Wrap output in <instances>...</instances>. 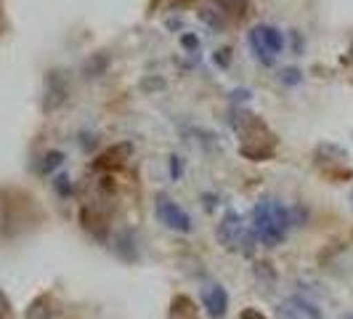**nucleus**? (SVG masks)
Returning <instances> with one entry per match:
<instances>
[{
  "label": "nucleus",
  "mask_w": 353,
  "mask_h": 319,
  "mask_svg": "<svg viewBox=\"0 0 353 319\" xmlns=\"http://www.w3.org/2000/svg\"><path fill=\"white\" fill-rule=\"evenodd\" d=\"M218 3V8L223 11V14H236V17H245L250 14V0H215Z\"/></svg>",
  "instance_id": "6e6552de"
},
{
  "label": "nucleus",
  "mask_w": 353,
  "mask_h": 319,
  "mask_svg": "<svg viewBox=\"0 0 353 319\" xmlns=\"http://www.w3.org/2000/svg\"><path fill=\"white\" fill-rule=\"evenodd\" d=\"M6 314H8V301H6V298H3V293H0V319L6 317Z\"/></svg>",
  "instance_id": "2eb2a0df"
},
{
  "label": "nucleus",
  "mask_w": 353,
  "mask_h": 319,
  "mask_svg": "<svg viewBox=\"0 0 353 319\" xmlns=\"http://www.w3.org/2000/svg\"><path fill=\"white\" fill-rule=\"evenodd\" d=\"M221 14H223L221 8H218V11H212V8H208V11H199V19H202V21H208L210 27H221V24H223V19H221Z\"/></svg>",
  "instance_id": "9d476101"
},
{
  "label": "nucleus",
  "mask_w": 353,
  "mask_h": 319,
  "mask_svg": "<svg viewBox=\"0 0 353 319\" xmlns=\"http://www.w3.org/2000/svg\"><path fill=\"white\" fill-rule=\"evenodd\" d=\"M202 303H205V311L210 314L212 319H223L226 317V309H229V296L223 287L212 284L202 293Z\"/></svg>",
  "instance_id": "39448f33"
},
{
  "label": "nucleus",
  "mask_w": 353,
  "mask_h": 319,
  "mask_svg": "<svg viewBox=\"0 0 353 319\" xmlns=\"http://www.w3.org/2000/svg\"><path fill=\"white\" fill-rule=\"evenodd\" d=\"M168 319H199L196 317V309L192 298H186V296H176L173 303H170V314Z\"/></svg>",
  "instance_id": "0eeeda50"
},
{
  "label": "nucleus",
  "mask_w": 353,
  "mask_h": 319,
  "mask_svg": "<svg viewBox=\"0 0 353 319\" xmlns=\"http://www.w3.org/2000/svg\"><path fill=\"white\" fill-rule=\"evenodd\" d=\"M345 319H353V314H345Z\"/></svg>",
  "instance_id": "dca6fc26"
},
{
  "label": "nucleus",
  "mask_w": 353,
  "mask_h": 319,
  "mask_svg": "<svg viewBox=\"0 0 353 319\" xmlns=\"http://www.w3.org/2000/svg\"><path fill=\"white\" fill-rule=\"evenodd\" d=\"M276 149V136L268 130L263 120L248 115L242 120V155L250 160H268Z\"/></svg>",
  "instance_id": "f03ea898"
},
{
  "label": "nucleus",
  "mask_w": 353,
  "mask_h": 319,
  "mask_svg": "<svg viewBox=\"0 0 353 319\" xmlns=\"http://www.w3.org/2000/svg\"><path fill=\"white\" fill-rule=\"evenodd\" d=\"M292 224L290 211L279 202H261L252 211V234L263 242V245H279Z\"/></svg>",
  "instance_id": "f257e3e1"
},
{
  "label": "nucleus",
  "mask_w": 353,
  "mask_h": 319,
  "mask_svg": "<svg viewBox=\"0 0 353 319\" xmlns=\"http://www.w3.org/2000/svg\"><path fill=\"white\" fill-rule=\"evenodd\" d=\"M56 186H59V192H61V195H67V192H70V178L59 176L56 178Z\"/></svg>",
  "instance_id": "f8f14e48"
},
{
  "label": "nucleus",
  "mask_w": 353,
  "mask_h": 319,
  "mask_svg": "<svg viewBox=\"0 0 353 319\" xmlns=\"http://www.w3.org/2000/svg\"><path fill=\"white\" fill-rule=\"evenodd\" d=\"M239 319H265V317L258 311V309H248V311H242V317Z\"/></svg>",
  "instance_id": "4468645a"
},
{
  "label": "nucleus",
  "mask_w": 353,
  "mask_h": 319,
  "mask_svg": "<svg viewBox=\"0 0 353 319\" xmlns=\"http://www.w3.org/2000/svg\"><path fill=\"white\" fill-rule=\"evenodd\" d=\"M242 234H245V226H242V218H239L236 213H229V215L221 221V226H218V240H221L223 245H236V242L242 240Z\"/></svg>",
  "instance_id": "423d86ee"
},
{
  "label": "nucleus",
  "mask_w": 353,
  "mask_h": 319,
  "mask_svg": "<svg viewBox=\"0 0 353 319\" xmlns=\"http://www.w3.org/2000/svg\"><path fill=\"white\" fill-rule=\"evenodd\" d=\"M61 162H64V155H61V152H48V155H46V162H43V168H40V171H43V173H51L53 168H59Z\"/></svg>",
  "instance_id": "1a4fd4ad"
},
{
  "label": "nucleus",
  "mask_w": 353,
  "mask_h": 319,
  "mask_svg": "<svg viewBox=\"0 0 353 319\" xmlns=\"http://www.w3.org/2000/svg\"><path fill=\"white\" fill-rule=\"evenodd\" d=\"M27 319H51V309H43V301H37L30 306Z\"/></svg>",
  "instance_id": "9b49d317"
},
{
  "label": "nucleus",
  "mask_w": 353,
  "mask_h": 319,
  "mask_svg": "<svg viewBox=\"0 0 353 319\" xmlns=\"http://www.w3.org/2000/svg\"><path fill=\"white\" fill-rule=\"evenodd\" d=\"M250 43H252V48H255L258 59L263 64H274V56L282 53L284 48L282 32L274 30V27H258V30H252L250 32Z\"/></svg>",
  "instance_id": "7ed1b4c3"
},
{
  "label": "nucleus",
  "mask_w": 353,
  "mask_h": 319,
  "mask_svg": "<svg viewBox=\"0 0 353 319\" xmlns=\"http://www.w3.org/2000/svg\"><path fill=\"white\" fill-rule=\"evenodd\" d=\"M231 51H218V56H215V61H218V67H229V61H231Z\"/></svg>",
  "instance_id": "ddd939ff"
},
{
  "label": "nucleus",
  "mask_w": 353,
  "mask_h": 319,
  "mask_svg": "<svg viewBox=\"0 0 353 319\" xmlns=\"http://www.w3.org/2000/svg\"><path fill=\"white\" fill-rule=\"evenodd\" d=\"M157 215L162 218V224L173 231H192V218L183 213V208H178L173 200L159 197L157 200Z\"/></svg>",
  "instance_id": "20e7f679"
}]
</instances>
